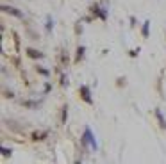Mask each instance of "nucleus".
<instances>
[{
  "label": "nucleus",
  "instance_id": "nucleus-1",
  "mask_svg": "<svg viewBox=\"0 0 166 164\" xmlns=\"http://www.w3.org/2000/svg\"><path fill=\"white\" fill-rule=\"evenodd\" d=\"M82 144L84 146H89L91 150H96V141H95V137H93V132H91V129H86L82 134Z\"/></svg>",
  "mask_w": 166,
  "mask_h": 164
},
{
  "label": "nucleus",
  "instance_id": "nucleus-2",
  "mask_svg": "<svg viewBox=\"0 0 166 164\" xmlns=\"http://www.w3.org/2000/svg\"><path fill=\"white\" fill-rule=\"evenodd\" d=\"M79 93H81V96H82V100L86 103H89V105L93 103V98H91V89H89L88 86H81V88H79Z\"/></svg>",
  "mask_w": 166,
  "mask_h": 164
},
{
  "label": "nucleus",
  "instance_id": "nucleus-3",
  "mask_svg": "<svg viewBox=\"0 0 166 164\" xmlns=\"http://www.w3.org/2000/svg\"><path fill=\"white\" fill-rule=\"evenodd\" d=\"M91 13H93V16H98V18H102V20L107 18V9H102L98 4H93V6H91Z\"/></svg>",
  "mask_w": 166,
  "mask_h": 164
},
{
  "label": "nucleus",
  "instance_id": "nucleus-4",
  "mask_svg": "<svg viewBox=\"0 0 166 164\" xmlns=\"http://www.w3.org/2000/svg\"><path fill=\"white\" fill-rule=\"evenodd\" d=\"M2 11H4V13H9V14H13V16H16V18H23V13H21V11H18L16 7L2 6Z\"/></svg>",
  "mask_w": 166,
  "mask_h": 164
},
{
  "label": "nucleus",
  "instance_id": "nucleus-5",
  "mask_svg": "<svg viewBox=\"0 0 166 164\" xmlns=\"http://www.w3.org/2000/svg\"><path fill=\"white\" fill-rule=\"evenodd\" d=\"M47 136H48V132H47V130H43V132H38V130H36V132H32L31 139H32V141H43Z\"/></svg>",
  "mask_w": 166,
  "mask_h": 164
},
{
  "label": "nucleus",
  "instance_id": "nucleus-6",
  "mask_svg": "<svg viewBox=\"0 0 166 164\" xmlns=\"http://www.w3.org/2000/svg\"><path fill=\"white\" fill-rule=\"evenodd\" d=\"M27 55L29 57H32V59H43L45 57V54H41V52L34 50V48H27Z\"/></svg>",
  "mask_w": 166,
  "mask_h": 164
},
{
  "label": "nucleus",
  "instance_id": "nucleus-7",
  "mask_svg": "<svg viewBox=\"0 0 166 164\" xmlns=\"http://www.w3.org/2000/svg\"><path fill=\"white\" fill-rule=\"evenodd\" d=\"M84 52H86V47H79V48H77V57H75V62H81L84 59Z\"/></svg>",
  "mask_w": 166,
  "mask_h": 164
},
{
  "label": "nucleus",
  "instance_id": "nucleus-8",
  "mask_svg": "<svg viewBox=\"0 0 166 164\" xmlns=\"http://www.w3.org/2000/svg\"><path fill=\"white\" fill-rule=\"evenodd\" d=\"M156 118H157V120H159V125H161L163 129H166V120H164V118H163V113H161L159 109H156Z\"/></svg>",
  "mask_w": 166,
  "mask_h": 164
},
{
  "label": "nucleus",
  "instance_id": "nucleus-9",
  "mask_svg": "<svg viewBox=\"0 0 166 164\" xmlns=\"http://www.w3.org/2000/svg\"><path fill=\"white\" fill-rule=\"evenodd\" d=\"M148 31H150V21H145V23H143V29H141L143 38H148Z\"/></svg>",
  "mask_w": 166,
  "mask_h": 164
},
{
  "label": "nucleus",
  "instance_id": "nucleus-10",
  "mask_svg": "<svg viewBox=\"0 0 166 164\" xmlns=\"http://www.w3.org/2000/svg\"><path fill=\"white\" fill-rule=\"evenodd\" d=\"M52 29H54V20L48 16V18H47V32H50Z\"/></svg>",
  "mask_w": 166,
  "mask_h": 164
},
{
  "label": "nucleus",
  "instance_id": "nucleus-11",
  "mask_svg": "<svg viewBox=\"0 0 166 164\" xmlns=\"http://www.w3.org/2000/svg\"><path fill=\"white\" fill-rule=\"evenodd\" d=\"M36 72L41 73V75H45V77H48V75H50V72H48V70H45V68H40V66H36Z\"/></svg>",
  "mask_w": 166,
  "mask_h": 164
},
{
  "label": "nucleus",
  "instance_id": "nucleus-12",
  "mask_svg": "<svg viewBox=\"0 0 166 164\" xmlns=\"http://www.w3.org/2000/svg\"><path fill=\"white\" fill-rule=\"evenodd\" d=\"M66 118H68V111H66V107H64V109H62V114H61V121L64 123L66 121Z\"/></svg>",
  "mask_w": 166,
  "mask_h": 164
},
{
  "label": "nucleus",
  "instance_id": "nucleus-13",
  "mask_svg": "<svg viewBox=\"0 0 166 164\" xmlns=\"http://www.w3.org/2000/svg\"><path fill=\"white\" fill-rule=\"evenodd\" d=\"M61 62L62 64H68V54H64V52L61 54Z\"/></svg>",
  "mask_w": 166,
  "mask_h": 164
},
{
  "label": "nucleus",
  "instance_id": "nucleus-14",
  "mask_svg": "<svg viewBox=\"0 0 166 164\" xmlns=\"http://www.w3.org/2000/svg\"><path fill=\"white\" fill-rule=\"evenodd\" d=\"M2 155H4V157L11 155V148H6V146H4V148H2Z\"/></svg>",
  "mask_w": 166,
  "mask_h": 164
},
{
  "label": "nucleus",
  "instance_id": "nucleus-15",
  "mask_svg": "<svg viewBox=\"0 0 166 164\" xmlns=\"http://www.w3.org/2000/svg\"><path fill=\"white\" fill-rule=\"evenodd\" d=\"M50 89H52V86H50V84L47 82V84H45V93H48V91H50Z\"/></svg>",
  "mask_w": 166,
  "mask_h": 164
},
{
  "label": "nucleus",
  "instance_id": "nucleus-16",
  "mask_svg": "<svg viewBox=\"0 0 166 164\" xmlns=\"http://www.w3.org/2000/svg\"><path fill=\"white\" fill-rule=\"evenodd\" d=\"M138 54H139V48H138V50H130V55H132V57H136Z\"/></svg>",
  "mask_w": 166,
  "mask_h": 164
},
{
  "label": "nucleus",
  "instance_id": "nucleus-17",
  "mask_svg": "<svg viewBox=\"0 0 166 164\" xmlns=\"http://www.w3.org/2000/svg\"><path fill=\"white\" fill-rule=\"evenodd\" d=\"M130 25H132V27H136V18H134V16L130 18Z\"/></svg>",
  "mask_w": 166,
  "mask_h": 164
},
{
  "label": "nucleus",
  "instance_id": "nucleus-18",
  "mask_svg": "<svg viewBox=\"0 0 166 164\" xmlns=\"http://www.w3.org/2000/svg\"><path fill=\"white\" fill-rule=\"evenodd\" d=\"M6 96H9V98H13L14 95H13V91H6Z\"/></svg>",
  "mask_w": 166,
  "mask_h": 164
}]
</instances>
